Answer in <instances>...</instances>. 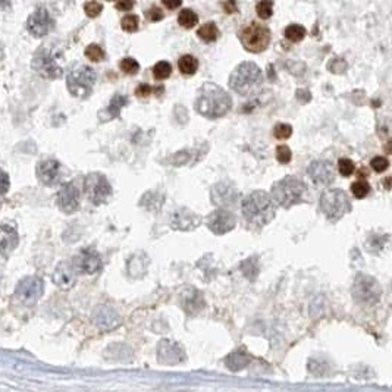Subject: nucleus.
<instances>
[{"instance_id":"obj_1","label":"nucleus","mask_w":392,"mask_h":392,"mask_svg":"<svg viewBox=\"0 0 392 392\" xmlns=\"http://www.w3.org/2000/svg\"><path fill=\"white\" fill-rule=\"evenodd\" d=\"M194 106L196 112L201 116L207 119H219L231 110L232 100L222 87L213 82H206L198 90Z\"/></svg>"},{"instance_id":"obj_2","label":"nucleus","mask_w":392,"mask_h":392,"mask_svg":"<svg viewBox=\"0 0 392 392\" xmlns=\"http://www.w3.org/2000/svg\"><path fill=\"white\" fill-rule=\"evenodd\" d=\"M242 216L255 228H263L275 217V204L268 193L258 190L242 200Z\"/></svg>"},{"instance_id":"obj_3","label":"nucleus","mask_w":392,"mask_h":392,"mask_svg":"<svg viewBox=\"0 0 392 392\" xmlns=\"http://www.w3.org/2000/svg\"><path fill=\"white\" fill-rule=\"evenodd\" d=\"M31 66L44 79L60 78L65 68L63 52L59 50V47H52L47 44L41 46L33 56Z\"/></svg>"},{"instance_id":"obj_4","label":"nucleus","mask_w":392,"mask_h":392,"mask_svg":"<svg viewBox=\"0 0 392 392\" xmlns=\"http://www.w3.org/2000/svg\"><path fill=\"white\" fill-rule=\"evenodd\" d=\"M263 75L260 68L253 62H242L229 77V87L241 96H250L262 87Z\"/></svg>"},{"instance_id":"obj_5","label":"nucleus","mask_w":392,"mask_h":392,"mask_svg":"<svg viewBox=\"0 0 392 392\" xmlns=\"http://www.w3.org/2000/svg\"><path fill=\"white\" fill-rule=\"evenodd\" d=\"M307 194L306 184L295 177H285L275 182L272 187V200L284 209H290L294 204L304 201Z\"/></svg>"},{"instance_id":"obj_6","label":"nucleus","mask_w":392,"mask_h":392,"mask_svg":"<svg viewBox=\"0 0 392 392\" xmlns=\"http://www.w3.org/2000/svg\"><path fill=\"white\" fill-rule=\"evenodd\" d=\"M96 81H97V75H96V72L90 66H87V65H77L68 74L66 87H68V91L74 97L87 98L91 94Z\"/></svg>"},{"instance_id":"obj_7","label":"nucleus","mask_w":392,"mask_h":392,"mask_svg":"<svg viewBox=\"0 0 392 392\" xmlns=\"http://www.w3.org/2000/svg\"><path fill=\"white\" fill-rule=\"evenodd\" d=\"M319 206L322 213L331 222L339 220L342 216L347 215L351 210V203L348 200V196L339 188L326 190L320 197Z\"/></svg>"},{"instance_id":"obj_8","label":"nucleus","mask_w":392,"mask_h":392,"mask_svg":"<svg viewBox=\"0 0 392 392\" xmlns=\"http://www.w3.org/2000/svg\"><path fill=\"white\" fill-rule=\"evenodd\" d=\"M239 40L245 50H248L251 53H260L269 47L272 34L268 27H265L258 22H251L241 30Z\"/></svg>"},{"instance_id":"obj_9","label":"nucleus","mask_w":392,"mask_h":392,"mask_svg":"<svg viewBox=\"0 0 392 392\" xmlns=\"http://www.w3.org/2000/svg\"><path fill=\"white\" fill-rule=\"evenodd\" d=\"M354 300L361 306H374L382 294V288L379 282L369 275H358L354 281L353 290Z\"/></svg>"},{"instance_id":"obj_10","label":"nucleus","mask_w":392,"mask_h":392,"mask_svg":"<svg viewBox=\"0 0 392 392\" xmlns=\"http://www.w3.org/2000/svg\"><path fill=\"white\" fill-rule=\"evenodd\" d=\"M84 191L85 196L90 200V203L100 206L107 201V198L112 194V187L107 178L100 172L88 174L84 178Z\"/></svg>"},{"instance_id":"obj_11","label":"nucleus","mask_w":392,"mask_h":392,"mask_svg":"<svg viewBox=\"0 0 392 392\" xmlns=\"http://www.w3.org/2000/svg\"><path fill=\"white\" fill-rule=\"evenodd\" d=\"M44 293V282L39 276H25L17 285L15 295L22 304L33 306L41 298Z\"/></svg>"},{"instance_id":"obj_12","label":"nucleus","mask_w":392,"mask_h":392,"mask_svg":"<svg viewBox=\"0 0 392 392\" xmlns=\"http://www.w3.org/2000/svg\"><path fill=\"white\" fill-rule=\"evenodd\" d=\"M207 228L216 234V235H223L231 232L236 225V217L232 212L226 209H216L210 215L207 216Z\"/></svg>"},{"instance_id":"obj_13","label":"nucleus","mask_w":392,"mask_h":392,"mask_svg":"<svg viewBox=\"0 0 392 392\" xmlns=\"http://www.w3.org/2000/svg\"><path fill=\"white\" fill-rule=\"evenodd\" d=\"M53 24L55 22L52 20L49 11L43 6H40L27 20V28H28L31 36L41 39V37H44L50 33V30L53 28Z\"/></svg>"},{"instance_id":"obj_14","label":"nucleus","mask_w":392,"mask_h":392,"mask_svg":"<svg viewBox=\"0 0 392 392\" xmlns=\"http://www.w3.org/2000/svg\"><path fill=\"white\" fill-rule=\"evenodd\" d=\"M74 266L77 271L85 275L97 274L103 266L101 255L94 247H87L74 257Z\"/></svg>"},{"instance_id":"obj_15","label":"nucleus","mask_w":392,"mask_h":392,"mask_svg":"<svg viewBox=\"0 0 392 392\" xmlns=\"http://www.w3.org/2000/svg\"><path fill=\"white\" fill-rule=\"evenodd\" d=\"M169 223L175 231H194L201 223V216L187 207H178L171 213Z\"/></svg>"},{"instance_id":"obj_16","label":"nucleus","mask_w":392,"mask_h":392,"mask_svg":"<svg viewBox=\"0 0 392 392\" xmlns=\"http://www.w3.org/2000/svg\"><path fill=\"white\" fill-rule=\"evenodd\" d=\"M56 204L66 215L75 213L79 207V191L72 182H66L59 188L56 194Z\"/></svg>"},{"instance_id":"obj_17","label":"nucleus","mask_w":392,"mask_h":392,"mask_svg":"<svg viewBox=\"0 0 392 392\" xmlns=\"http://www.w3.org/2000/svg\"><path fill=\"white\" fill-rule=\"evenodd\" d=\"M210 198H212V203L215 206L231 207V206H235L236 204L238 193H236L234 184L222 181V182H217L216 185H213L212 193H210Z\"/></svg>"},{"instance_id":"obj_18","label":"nucleus","mask_w":392,"mask_h":392,"mask_svg":"<svg viewBox=\"0 0 392 392\" xmlns=\"http://www.w3.org/2000/svg\"><path fill=\"white\" fill-rule=\"evenodd\" d=\"M307 174L314 184L329 185L335 179V171L332 165L326 160H314L307 169Z\"/></svg>"},{"instance_id":"obj_19","label":"nucleus","mask_w":392,"mask_h":392,"mask_svg":"<svg viewBox=\"0 0 392 392\" xmlns=\"http://www.w3.org/2000/svg\"><path fill=\"white\" fill-rule=\"evenodd\" d=\"M36 175L44 185H55L60 179V163L55 159L41 160L36 168Z\"/></svg>"},{"instance_id":"obj_20","label":"nucleus","mask_w":392,"mask_h":392,"mask_svg":"<svg viewBox=\"0 0 392 392\" xmlns=\"http://www.w3.org/2000/svg\"><path fill=\"white\" fill-rule=\"evenodd\" d=\"M52 278H53V282L56 287H59L62 290H69L77 282V269H75L74 263L62 262L56 266Z\"/></svg>"},{"instance_id":"obj_21","label":"nucleus","mask_w":392,"mask_h":392,"mask_svg":"<svg viewBox=\"0 0 392 392\" xmlns=\"http://www.w3.org/2000/svg\"><path fill=\"white\" fill-rule=\"evenodd\" d=\"M157 355H159V361L163 364H177L184 360L182 348L177 342H172L169 339L160 341V344L157 347Z\"/></svg>"},{"instance_id":"obj_22","label":"nucleus","mask_w":392,"mask_h":392,"mask_svg":"<svg viewBox=\"0 0 392 392\" xmlns=\"http://www.w3.org/2000/svg\"><path fill=\"white\" fill-rule=\"evenodd\" d=\"M181 304L187 313L196 314L204 307V300L200 291H197L193 287H188L181 293Z\"/></svg>"},{"instance_id":"obj_23","label":"nucleus","mask_w":392,"mask_h":392,"mask_svg":"<svg viewBox=\"0 0 392 392\" xmlns=\"http://www.w3.org/2000/svg\"><path fill=\"white\" fill-rule=\"evenodd\" d=\"M18 232L15 229L14 225H8L3 223L2 225V257L6 258L11 251L15 250V247L18 245Z\"/></svg>"},{"instance_id":"obj_24","label":"nucleus","mask_w":392,"mask_h":392,"mask_svg":"<svg viewBox=\"0 0 392 392\" xmlns=\"http://www.w3.org/2000/svg\"><path fill=\"white\" fill-rule=\"evenodd\" d=\"M94 320L98 328H101V329H112L120 323L119 314L112 307H107V306H103L98 309L97 313L94 316Z\"/></svg>"},{"instance_id":"obj_25","label":"nucleus","mask_w":392,"mask_h":392,"mask_svg":"<svg viewBox=\"0 0 392 392\" xmlns=\"http://www.w3.org/2000/svg\"><path fill=\"white\" fill-rule=\"evenodd\" d=\"M149 263H150L149 255L146 254L144 251H138V253H136V254L131 255V258H129L128 263H126L128 274L131 275L133 278H140V276H143V275L146 274V271H147Z\"/></svg>"},{"instance_id":"obj_26","label":"nucleus","mask_w":392,"mask_h":392,"mask_svg":"<svg viewBox=\"0 0 392 392\" xmlns=\"http://www.w3.org/2000/svg\"><path fill=\"white\" fill-rule=\"evenodd\" d=\"M126 103H128V97H126V96H123V94H115V96L112 97V100H110L107 109L104 110V112L107 113V119L119 118V113H120L122 107H123Z\"/></svg>"},{"instance_id":"obj_27","label":"nucleus","mask_w":392,"mask_h":392,"mask_svg":"<svg viewBox=\"0 0 392 392\" xmlns=\"http://www.w3.org/2000/svg\"><path fill=\"white\" fill-rule=\"evenodd\" d=\"M197 36L201 40H204L206 43H212L219 37V28L215 22H206L197 30Z\"/></svg>"},{"instance_id":"obj_28","label":"nucleus","mask_w":392,"mask_h":392,"mask_svg":"<svg viewBox=\"0 0 392 392\" xmlns=\"http://www.w3.org/2000/svg\"><path fill=\"white\" fill-rule=\"evenodd\" d=\"M178 68L184 75H194L198 69V60L193 55H184L178 60Z\"/></svg>"},{"instance_id":"obj_29","label":"nucleus","mask_w":392,"mask_h":392,"mask_svg":"<svg viewBox=\"0 0 392 392\" xmlns=\"http://www.w3.org/2000/svg\"><path fill=\"white\" fill-rule=\"evenodd\" d=\"M248 363H250V357L245 353H232L226 358V366L231 370H241L247 367Z\"/></svg>"},{"instance_id":"obj_30","label":"nucleus","mask_w":392,"mask_h":392,"mask_svg":"<svg viewBox=\"0 0 392 392\" xmlns=\"http://www.w3.org/2000/svg\"><path fill=\"white\" fill-rule=\"evenodd\" d=\"M178 22H179V25H181L182 28L190 30V28L196 27V24L198 22V17H197V14L193 9H182V11L179 12Z\"/></svg>"},{"instance_id":"obj_31","label":"nucleus","mask_w":392,"mask_h":392,"mask_svg":"<svg viewBox=\"0 0 392 392\" xmlns=\"http://www.w3.org/2000/svg\"><path fill=\"white\" fill-rule=\"evenodd\" d=\"M307 31L303 25H298V24H293V25H288L285 28V37L293 41V43H298L301 40L306 37Z\"/></svg>"},{"instance_id":"obj_32","label":"nucleus","mask_w":392,"mask_h":392,"mask_svg":"<svg viewBox=\"0 0 392 392\" xmlns=\"http://www.w3.org/2000/svg\"><path fill=\"white\" fill-rule=\"evenodd\" d=\"M241 269H242V274L245 275L248 279H251V281H254L255 276L258 275V260H257V257H250V258H247L245 262H242L241 263Z\"/></svg>"},{"instance_id":"obj_33","label":"nucleus","mask_w":392,"mask_h":392,"mask_svg":"<svg viewBox=\"0 0 392 392\" xmlns=\"http://www.w3.org/2000/svg\"><path fill=\"white\" fill-rule=\"evenodd\" d=\"M171 74H172V66H171L169 62L162 60V62H157L156 65L153 66V75L156 79L162 81V79L169 78Z\"/></svg>"},{"instance_id":"obj_34","label":"nucleus","mask_w":392,"mask_h":392,"mask_svg":"<svg viewBox=\"0 0 392 392\" xmlns=\"http://www.w3.org/2000/svg\"><path fill=\"white\" fill-rule=\"evenodd\" d=\"M255 11L258 18L262 20H269L274 14V3L269 0H262L255 5Z\"/></svg>"},{"instance_id":"obj_35","label":"nucleus","mask_w":392,"mask_h":392,"mask_svg":"<svg viewBox=\"0 0 392 392\" xmlns=\"http://www.w3.org/2000/svg\"><path fill=\"white\" fill-rule=\"evenodd\" d=\"M120 71L126 75H136L140 71V63L134 58H123L120 60Z\"/></svg>"},{"instance_id":"obj_36","label":"nucleus","mask_w":392,"mask_h":392,"mask_svg":"<svg viewBox=\"0 0 392 392\" xmlns=\"http://www.w3.org/2000/svg\"><path fill=\"white\" fill-rule=\"evenodd\" d=\"M120 27L123 31L126 33H136L140 28V21H138V17L136 15H126L123 17L122 21H120Z\"/></svg>"},{"instance_id":"obj_37","label":"nucleus","mask_w":392,"mask_h":392,"mask_svg":"<svg viewBox=\"0 0 392 392\" xmlns=\"http://www.w3.org/2000/svg\"><path fill=\"white\" fill-rule=\"evenodd\" d=\"M85 56L93 62H100L104 59V50L98 44H90L85 49Z\"/></svg>"},{"instance_id":"obj_38","label":"nucleus","mask_w":392,"mask_h":392,"mask_svg":"<svg viewBox=\"0 0 392 392\" xmlns=\"http://www.w3.org/2000/svg\"><path fill=\"white\" fill-rule=\"evenodd\" d=\"M351 191L357 198H364L370 191V185L366 181H357L351 185Z\"/></svg>"},{"instance_id":"obj_39","label":"nucleus","mask_w":392,"mask_h":392,"mask_svg":"<svg viewBox=\"0 0 392 392\" xmlns=\"http://www.w3.org/2000/svg\"><path fill=\"white\" fill-rule=\"evenodd\" d=\"M338 169H339V174L342 175V177H350V175H353L354 171H355V166H354L353 160H350V159H339V162H338Z\"/></svg>"},{"instance_id":"obj_40","label":"nucleus","mask_w":392,"mask_h":392,"mask_svg":"<svg viewBox=\"0 0 392 392\" xmlns=\"http://www.w3.org/2000/svg\"><path fill=\"white\" fill-rule=\"evenodd\" d=\"M274 134L278 140H287V138L291 137V134H293V126L288 125V123H278L275 126Z\"/></svg>"},{"instance_id":"obj_41","label":"nucleus","mask_w":392,"mask_h":392,"mask_svg":"<svg viewBox=\"0 0 392 392\" xmlns=\"http://www.w3.org/2000/svg\"><path fill=\"white\" fill-rule=\"evenodd\" d=\"M291 157H293V153H291V149L288 146H278L276 149V159L279 163L282 165H287L291 162Z\"/></svg>"},{"instance_id":"obj_42","label":"nucleus","mask_w":392,"mask_h":392,"mask_svg":"<svg viewBox=\"0 0 392 392\" xmlns=\"http://www.w3.org/2000/svg\"><path fill=\"white\" fill-rule=\"evenodd\" d=\"M84 11L87 14V17L90 18H97L100 15V12L103 11V5L98 3V2H87L84 5Z\"/></svg>"},{"instance_id":"obj_43","label":"nucleus","mask_w":392,"mask_h":392,"mask_svg":"<svg viewBox=\"0 0 392 392\" xmlns=\"http://www.w3.org/2000/svg\"><path fill=\"white\" fill-rule=\"evenodd\" d=\"M370 165H372V169L374 172H383V171H386L388 169V166H389V162H388V159H385V157L382 156H377V157H373L372 162H370Z\"/></svg>"},{"instance_id":"obj_44","label":"nucleus","mask_w":392,"mask_h":392,"mask_svg":"<svg viewBox=\"0 0 392 392\" xmlns=\"http://www.w3.org/2000/svg\"><path fill=\"white\" fill-rule=\"evenodd\" d=\"M329 69L331 72H335V74H341L347 69V63L344 59H339V58H335V59L329 63Z\"/></svg>"},{"instance_id":"obj_45","label":"nucleus","mask_w":392,"mask_h":392,"mask_svg":"<svg viewBox=\"0 0 392 392\" xmlns=\"http://www.w3.org/2000/svg\"><path fill=\"white\" fill-rule=\"evenodd\" d=\"M146 17H147V20L149 21H153V22H156V21L163 20V17H165V14L157 8V6H153V8H149L147 11H146Z\"/></svg>"},{"instance_id":"obj_46","label":"nucleus","mask_w":392,"mask_h":392,"mask_svg":"<svg viewBox=\"0 0 392 392\" xmlns=\"http://www.w3.org/2000/svg\"><path fill=\"white\" fill-rule=\"evenodd\" d=\"M188 159H190V153H187V152H179L175 156H172V160H174V165H175V166L187 165V163H188Z\"/></svg>"},{"instance_id":"obj_47","label":"nucleus","mask_w":392,"mask_h":392,"mask_svg":"<svg viewBox=\"0 0 392 392\" xmlns=\"http://www.w3.org/2000/svg\"><path fill=\"white\" fill-rule=\"evenodd\" d=\"M152 93H153V88L149 84H141V85H138L137 90H136V94H137L138 97H146V96H149Z\"/></svg>"},{"instance_id":"obj_48","label":"nucleus","mask_w":392,"mask_h":392,"mask_svg":"<svg viewBox=\"0 0 392 392\" xmlns=\"http://www.w3.org/2000/svg\"><path fill=\"white\" fill-rule=\"evenodd\" d=\"M222 8H223L228 14H236V12H238L235 2H223V3H222Z\"/></svg>"},{"instance_id":"obj_49","label":"nucleus","mask_w":392,"mask_h":392,"mask_svg":"<svg viewBox=\"0 0 392 392\" xmlns=\"http://www.w3.org/2000/svg\"><path fill=\"white\" fill-rule=\"evenodd\" d=\"M115 8L119 11H131L134 8V3L133 2H118L115 5Z\"/></svg>"},{"instance_id":"obj_50","label":"nucleus","mask_w":392,"mask_h":392,"mask_svg":"<svg viewBox=\"0 0 392 392\" xmlns=\"http://www.w3.org/2000/svg\"><path fill=\"white\" fill-rule=\"evenodd\" d=\"M163 5H165V8L175 9L178 6H181V2H179V0H175V2H166V0H163Z\"/></svg>"},{"instance_id":"obj_51","label":"nucleus","mask_w":392,"mask_h":392,"mask_svg":"<svg viewBox=\"0 0 392 392\" xmlns=\"http://www.w3.org/2000/svg\"><path fill=\"white\" fill-rule=\"evenodd\" d=\"M2 177H3V194H6V191H8V188H9V178H8V174L6 172H3L2 174Z\"/></svg>"},{"instance_id":"obj_52","label":"nucleus","mask_w":392,"mask_h":392,"mask_svg":"<svg viewBox=\"0 0 392 392\" xmlns=\"http://www.w3.org/2000/svg\"><path fill=\"white\" fill-rule=\"evenodd\" d=\"M386 149H392V140L388 143V146H386Z\"/></svg>"}]
</instances>
